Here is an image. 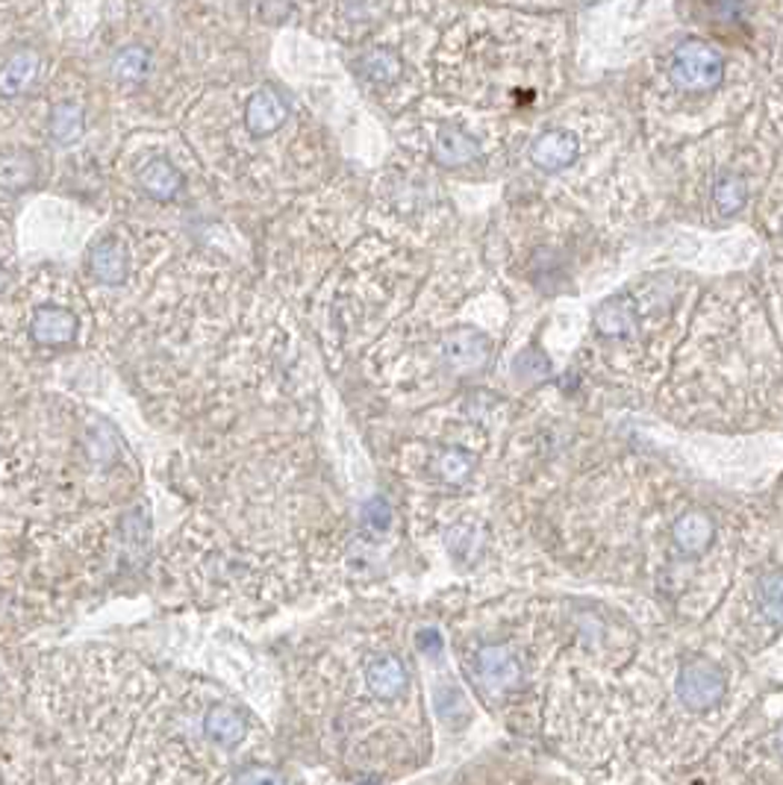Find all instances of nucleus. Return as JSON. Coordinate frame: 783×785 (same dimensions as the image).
I'll return each mask as SVG.
<instances>
[{"mask_svg": "<svg viewBox=\"0 0 783 785\" xmlns=\"http://www.w3.org/2000/svg\"><path fill=\"white\" fill-rule=\"evenodd\" d=\"M548 371L551 362L539 350H522V354L516 356V362H513V374H516L518 380H542V377H548Z\"/></svg>", "mask_w": 783, "mask_h": 785, "instance_id": "20", "label": "nucleus"}, {"mask_svg": "<svg viewBox=\"0 0 783 785\" xmlns=\"http://www.w3.org/2000/svg\"><path fill=\"white\" fill-rule=\"evenodd\" d=\"M713 198H716V207L722 209V212H736V209L745 203V186H742L736 177H725L722 182H716Z\"/></svg>", "mask_w": 783, "mask_h": 785, "instance_id": "21", "label": "nucleus"}, {"mask_svg": "<svg viewBox=\"0 0 783 785\" xmlns=\"http://www.w3.org/2000/svg\"><path fill=\"white\" fill-rule=\"evenodd\" d=\"M77 330H80V321H77V315L71 312V309H66V306H39L33 312V318H30V324H27V336H30V341H33L36 348L42 350H62V348H71L77 339Z\"/></svg>", "mask_w": 783, "mask_h": 785, "instance_id": "8", "label": "nucleus"}, {"mask_svg": "<svg viewBox=\"0 0 783 785\" xmlns=\"http://www.w3.org/2000/svg\"><path fill=\"white\" fill-rule=\"evenodd\" d=\"M427 624L404 606L359 604L325 618L286 662L289 747L345 783L389 785L434 759Z\"/></svg>", "mask_w": 783, "mask_h": 785, "instance_id": "4", "label": "nucleus"}, {"mask_svg": "<svg viewBox=\"0 0 783 785\" xmlns=\"http://www.w3.org/2000/svg\"><path fill=\"white\" fill-rule=\"evenodd\" d=\"M434 159L445 168L472 166L480 159V141L457 125L442 127L434 139Z\"/></svg>", "mask_w": 783, "mask_h": 785, "instance_id": "11", "label": "nucleus"}, {"mask_svg": "<svg viewBox=\"0 0 783 785\" xmlns=\"http://www.w3.org/2000/svg\"><path fill=\"white\" fill-rule=\"evenodd\" d=\"M48 132H50V139L57 141L59 148L77 145V141L83 139V132H86L83 109L77 107V103H71V100H62V103H57V107L50 109Z\"/></svg>", "mask_w": 783, "mask_h": 785, "instance_id": "17", "label": "nucleus"}, {"mask_svg": "<svg viewBox=\"0 0 783 785\" xmlns=\"http://www.w3.org/2000/svg\"><path fill=\"white\" fill-rule=\"evenodd\" d=\"M343 9L348 21H354V24H366V21H371V18L377 16L380 0H343Z\"/></svg>", "mask_w": 783, "mask_h": 785, "instance_id": "22", "label": "nucleus"}, {"mask_svg": "<svg viewBox=\"0 0 783 785\" xmlns=\"http://www.w3.org/2000/svg\"><path fill=\"white\" fill-rule=\"evenodd\" d=\"M357 71H359V77H366L368 83L389 86L398 80L400 71H404V66H400V57L395 53V50L371 48L357 59Z\"/></svg>", "mask_w": 783, "mask_h": 785, "instance_id": "18", "label": "nucleus"}, {"mask_svg": "<svg viewBox=\"0 0 783 785\" xmlns=\"http://www.w3.org/2000/svg\"><path fill=\"white\" fill-rule=\"evenodd\" d=\"M0 524L9 645L150 568L157 550L142 474L100 415L57 441L9 436Z\"/></svg>", "mask_w": 783, "mask_h": 785, "instance_id": "3", "label": "nucleus"}, {"mask_svg": "<svg viewBox=\"0 0 783 785\" xmlns=\"http://www.w3.org/2000/svg\"><path fill=\"white\" fill-rule=\"evenodd\" d=\"M148 68H150V53L145 48H139V44H130V48H125L116 59H112V71H116L118 80H127V83L142 80V77L148 74Z\"/></svg>", "mask_w": 783, "mask_h": 785, "instance_id": "19", "label": "nucleus"}, {"mask_svg": "<svg viewBox=\"0 0 783 785\" xmlns=\"http://www.w3.org/2000/svg\"><path fill=\"white\" fill-rule=\"evenodd\" d=\"M595 330L604 339H627L636 330V309L634 304L622 295V298L604 300L595 312Z\"/></svg>", "mask_w": 783, "mask_h": 785, "instance_id": "15", "label": "nucleus"}, {"mask_svg": "<svg viewBox=\"0 0 783 785\" xmlns=\"http://www.w3.org/2000/svg\"><path fill=\"white\" fill-rule=\"evenodd\" d=\"M445 785H572L554 771L542 768L522 751H489L466 762Z\"/></svg>", "mask_w": 783, "mask_h": 785, "instance_id": "5", "label": "nucleus"}, {"mask_svg": "<svg viewBox=\"0 0 783 785\" xmlns=\"http://www.w3.org/2000/svg\"><path fill=\"white\" fill-rule=\"evenodd\" d=\"M184 518L153 550L159 595L200 612L266 618L359 579L363 509L354 513L307 454H248L195 474Z\"/></svg>", "mask_w": 783, "mask_h": 785, "instance_id": "2", "label": "nucleus"}, {"mask_svg": "<svg viewBox=\"0 0 783 785\" xmlns=\"http://www.w3.org/2000/svg\"><path fill=\"white\" fill-rule=\"evenodd\" d=\"M7 697L68 785H307L236 692L125 645L9 659Z\"/></svg>", "mask_w": 783, "mask_h": 785, "instance_id": "1", "label": "nucleus"}, {"mask_svg": "<svg viewBox=\"0 0 783 785\" xmlns=\"http://www.w3.org/2000/svg\"><path fill=\"white\" fill-rule=\"evenodd\" d=\"M89 271L100 286H121L130 277V254L118 239H100L89 250Z\"/></svg>", "mask_w": 783, "mask_h": 785, "instance_id": "12", "label": "nucleus"}, {"mask_svg": "<svg viewBox=\"0 0 783 785\" xmlns=\"http://www.w3.org/2000/svg\"><path fill=\"white\" fill-rule=\"evenodd\" d=\"M289 118V107H286L284 95H277L275 89H257L245 103V127L254 139H266L271 132H277Z\"/></svg>", "mask_w": 783, "mask_h": 785, "instance_id": "9", "label": "nucleus"}, {"mask_svg": "<svg viewBox=\"0 0 783 785\" xmlns=\"http://www.w3.org/2000/svg\"><path fill=\"white\" fill-rule=\"evenodd\" d=\"M577 157H581V141H577L575 132L568 130H545L531 145V162L539 171H548V175L568 168Z\"/></svg>", "mask_w": 783, "mask_h": 785, "instance_id": "10", "label": "nucleus"}, {"mask_svg": "<svg viewBox=\"0 0 783 785\" xmlns=\"http://www.w3.org/2000/svg\"><path fill=\"white\" fill-rule=\"evenodd\" d=\"M492 359V339L475 327H457L450 330L439 345L442 371L454 380H468L486 371Z\"/></svg>", "mask_w": 783, "mask_h": 785, "instance_id": "7", "label": "nucleus"}, {"mask_svg": "<svg viewBox=\"0 0 783 785\" xmlns=\"http://www.w3.org/2000/svg\"><path fill=\"white\" fill-rule=\"evenodd\" d=\"M725 77V62L716 48L704 42H684L668 59V80L684 95H707Z\"/></svg>", "mask_w": 783, "mask_h": 785, "instance_id": "6", "label": "nucleus"}, {"mask_svg": "<svg viewBox=\"0 0 783 785\" xmlns=\"http://www.w3.org/2000/svg\"><path fill=\"white\" fill-rule=\"evenodd\" d=\"M39 68H42V59L36 53L33 48H18L16 53H9L7 62H3V71H0V91L7 98H16L24 89H30L36 77H39Z\"/></svg>", "mask_w": 783, "mask_h": 785, "instance_id": "14", "label": "nucleus"}, {"mask_svg": "<svg viewBox=\"0 0 783 785\" xmlns=\"http://www.w3.org/2000/svg\"><path fill=\"white\" fill-rule=\"evenodd\" d=\"M36 180H39V162L30 150H7L0 157V182L9 195H18V191L33 189Z\"/></svg>", "mask_w": 783, "mask_h": 785, "instance_id": "16", "label": "nucleus"}, {"mask_svg": "<svg viewBox=\"0 0 783 785\" xmlns=\"http://www.w3.org/2000/svg\"><path fill=\"white\" fill-rule=\"evenodd\" d=\"M139 186H142V191L150 200L171 203V200L180 195V189H184V175H180V168L171 166L166 157H153L148 159V166L139 171Z\"/></svg>", "mask_w": 783, "mask_h": 785, "instance_id": "13", "label": "nucleus"}]
</instances>
